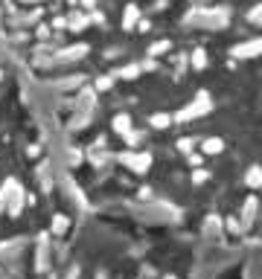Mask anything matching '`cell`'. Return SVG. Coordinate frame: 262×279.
I'll list each match as a JSON object with an SVG mask.
<instances>
[{
	"label": "cell",
	"instance_id": "obj_2",
	"mask_svg": "<svg viewBox=\"0 0 262 279\" xmlns=\"http://www.w3.org/2000/svg\"><path fill=\"white\" fill-rule=\"evenodd\" d=\"M259 183H262V169H259V166H253V169L248 172V186H253V189H256Z\"/></svg>",
	"mask_w": 262,
	"mask_h": 279
},
{
	"label": "cell",
	"instance_id": "obj_1",
	"mask_svg": "<svg viewBox=\"0 0 262 279\" xmlns=\"http://www.w3.org/2000/svg\"><path fill=\"white\" fill-rule=\"evenodd\" d=\"M253 212H256V201L250 198L248 204H245V209H242V218H245V227H250V221H253Z\"/></svg>",
	"mask_w": 262,
	"mask_h": 279
},
{
	"label": "cell",
	"instance_id": "obj_3",
	"mask_svg": "<svg viewBox=\"0 0 262 279\" xmlns=\"http://www.w3.org/2000/svg\"><path fill=\"white\" fill-rule=\"evenodd\" d=\"M221 149H224L221 140H207V143H204V152H207V154H219Z\"/></svg>",
	"mask_w": 262,
	"mask_h": 279
}]
</instances>
